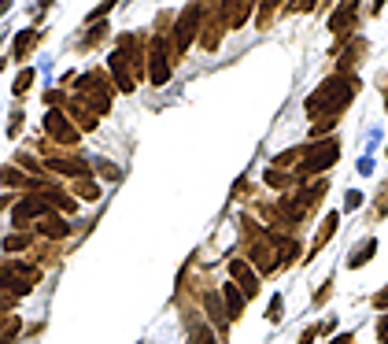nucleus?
Segmentation results:
<instances>
[{"mask_svg": "<svg viewBox=\"0 0 388 344\" xmlns=\"http://www.w3.org/2000/svg\"><path fill=\"white\" fill-rule=\"evenodd\" d=\"M359 78L355 74H329L326 82L318 85L315 93L307 96V119L315 123V130H311V141H322V137H329V130L340 123V115L351 107L355 93H359Z\"/></svg>", "mask_w": 388, "mask_h": 344, "instance_id": "nucleus-1", "label": "nucleus"}, {"mask_svg": "<svg viewBox=\"0 0 388 344\" xmlns=\"http://www.w3.org/2000/svg\"><path fill=\"white\" fill-rule=\"evenodd\" d=\"M78 100L89 107L93 115H107L111 111V100H115V82H111V74L107 71H100V67H93V71H85L78 82Z\"/></svg>", "mask_w": 388, "mask_h": 344, "instance_id": "nucleus-2", "label": "nucleus"}, {"mask_svg": "<svg viewBox=\"0 0 388 344\" xmlns=\"http://www.w3.org/2000/svg\"><path fill=\"white\" fill-rule=\"evenodd\" d=\"M340 159V141L337 137H322V141H311L304 148V159H299L296 167V181L304 185V181H315L318 174H326V170Z\"/></svg>", "mask_w": 388, "mask_h": 344, "instance_id": "nucleus-3", "label": "nucleus"}, {"mask_svg": "<svg viewBox=\"0 0 388 344\" xmlns=\"http://www.w3.org/2000/svg\"><path fill=\"white\" fill-rule=\"evenodd\" d=\"M41 282V266L19 263V260H0V293H12L15 300L34 293Z\"/></svg>", "mask_w": 388, "mask_h": 344, "instance_id": "nucleus-4", "label": "nucleus"}, {"mask_svg": "<svg viewBox=\"0 0 388 344\" xmlns=\"http://www.w3.org/2000/svg\"><path fill=\"white\" fill-rule=\"evenodd\" d=\"M41 152H45V170H56V174L89 178V170H93V159L74 156V152H63V148L52 145V141H41Z\"/></svg>", "mask_w": 388, "mask_h": 344, "instance_id": "nucleus-5", "label": "nucleus"}, {"mask_svg": "<svg viewBox=\"0 0 388 344\" xmlns=\"http://www.w3.org/2000/svg\"><path fill=\"white\" fill-rule=\"evenodd\" d=\"M45 141L59 145V148H74L82 141V130L67 119L63 107H48V115H45Z\"/></svg>", "mask_w": 388, "mask_h": 344, "instance_id": "nucleus-6", "label": "nucleus"}, {"mask_svg": "<svg viewBox=\"0 0 388 344\" xmlns=\"http://www.w3.org/2000/svg\"><path fill=\"white\" fill-rule=\"evenodd\" d=\"M45 215H52V203L45 200V192H26L23 200L12 208V222H15V230H30L37 219H45Z\"/></svg>", "mask_w": 388, "mask_h": 344, "instance_id": "nucleus-7", "label": "nucleus"}, {"mask_svg": "<svg viewBox=\"0 0 388 344\" xmlns=\"http://www.w3.org/2000/svg\"><path fill=\"white\" fill-rule=\"evenodd\" d=\"M170 37H152L148 41V82L167 85L170 82Z\"/></svg>", "mask_w": 388, "mask_h": 344, "instance_id": "nucleus-8", "label": "nucleus"}, {"mask_svg": "<svg viewBox=\"0 0 388 344\" xmlns=\"http://www.w3.org/2000/svg\"><path fill=\"white\" fill-rule=\"evenodd\" d=\"M230 282L241 289L248 300H255L259 296V285H263V278H259V271L241 255V260H230Z\"/></svg>", "mask_w": 388, "mask_h": 344, "instance_id": "nucleus-9", "label": "nucleus"}, {"mask_svg": "<svg viewBox=\"0 0 388 344\" xmlns=\"http://www.w3.org/2000/svg\"><path fill=\"white\" fill-rule=\"evenodd\" d=\"M355 26H359V0H340L337 12L329 15V30L337 34V41H348Z\"/></svg>", "mask_w": 388, "mask_h": 344, "instance_id": "nucleus-10", "label": "nucleus"}, {"mask_svg": "<svg viewBox=\"0 0 388 344\" xmlns=\"http://www.w3.org/2000/svg\"><path fill=\"white\" fill-rule=\"evenodd\" d=\"M225 30H230V26H225V19H222V4H219V8H211L207 19H203V26H200V37H196V41H200V48H203V52H214V48L222 45Z\"/></svg>", "mask_w": 388, "mask_h": 344, "instance_id": "nucleus-11", "label": "nucleus"}, {"mask_svg": "<svg viewBox=\"0 0 388 344\" xmlns=\"http://www.w3.org/2000/svg\"><path fill=\"white\" fill-rule=\"evenodd\" d=\"M200 304H203V311H207V318L214 322V329H219V341H230V315H225L222 293L219 289H203Z\"/></svg>", "mask_w": 388, "mask_h": 344, "instance_id": "nucleus-12", "label": "nucleus"}, {"mask_svg": "<svg viewBox=\"0 0 388 344\" xmlns=\"http://www.w3.org/2000/svg\"><path fill=\"white\" fill-rule=\"evenodd\" d=\"M366 52H370V45H366L362 37H348L344 41V48L337 52V74H355V67H359V63L366 60Z\"/></svg>", "mask_w": 388, "mask_h": 344, "instance_id": "nucleus-13", "label": "nucleus"}, {"mask_svg": "<svg viewBox=\"0 0 388 344\" xmlns=\"http://www.w3.org/2000/svg\"><path fill=\"white\" fill-rule=\"evenodd\" d=\"M259 8V0H222V19L230 30H241L248 19H252V12Z\"/></svg>", "mask_w": 388, "mask_h": 344, "instance_id": "nucleus-14", "label": "nucleus"}, {"mask_svg": "<svg viewBox=\"0 0 388 344\" xmlns=\"http://www.w3.org/2000/svg\"><path fill=\"white\" fill-rule=\"evenodd\" d=\"M63 111H67V119L78 126L82 134H93L96 130V123H100V115H93L89 107H85L78 96H67V104H63Z\"/></svg>", "mask_w": 388, "mask_h": 344, "instance_id": "nucleus-15", "label": "nucleus"}, {"mask_svg": "<svg viewBox=\"0 0 388 344\" xmlns=\"http://www.w3.org/2000/svg\"><path fill=\"white\" fill-rule=\"evenodd\" d=\"M34 233H37V237H45V241H63L71 233V222L63 219L59 211H52V215H45V219L34 222Z\"/></svg>", "mask_w": 388, "mask_h": 344, "instance_id": "nucleus-16", "label": "nucleus"}, {"mask_svg": "<svg viewBox=\"0 0 388 344\" xmlns=\"http://www.w3.org/2000/svg\"><path fill=\"white\" fill-rule=\"evenodd\" d=\"M337 230H340V215H337V211H329L326 219H322V226L315 230V241H311V248H307V260H315V255H318L322 248H326V244H329L333 237H337Z\"/></svg>", "mask_w": 388, "mask_h": 344, "instance_id": "nucleus-17", "label": "nucleus"}, {"mask_svg": "<svg viewBox=\"0 0 388 344\" xmlns=\"http://www.w3.org/2000/svg\"><path fill=\"white\" fill-rule=\"evenodd\" d=\"M0 185H4V189H26V192H34V189H41V185H48V181L30 178L26 170H19V167L12 163V167H0Z\"/></svg>", "mask_w": 388, "mask_h": 344, "instance_id": "nucleus-18", "label": "nucleus"}, {"mask_svg": "<svg viewBox=\"0 0 388 344\" xmlns=\"http://www.w3.org/2000/svg\"><path fill=\"white\" fill-rule=\"evenodd\" d=\"M111 82H115L118 93H133L137 89V78H133V71H129L122 52H111Z\"/></svg>", "mask_w": 388, "mask_h": 344, "instance_id": "nucleus-19", "label": "nucleus"}, {"mask_svg": "<svg viewBox=\"0 0 388 344\" xmlns=\"http://www.w3.org/2000/svg\"><path fill=\"white\" fill-rule=\"evenodd\" d=\"M219 293H222V304H225V315H230V322H237V318L244 315V304H248V296H244V293H241V289H237L233 282H222V289H219Z\"/></svg>", "mask_w": 388, "mask_h": 344, "instance_id": "nucleus-20", "label": "nucleus"}, {"mask_svg": "<svg viewBox=\"0 0 388 344\" xmlns=\"http://www.w3.org/2000/svg\"><path fill=\"white\" fill-rule=\"evenodd\" d=\"M185 329H189V344H219V337H214V329H211L203 318H192V315H185Z\"/></svg>", "mask_w": 388, "mask_h": 344, "instance_id": "nucleus-21", "label": "nucleus"}, {"mask_svg": "<svg viewBox=\"0 0 388 344\" xmlns=\"http://www.w3.org/2000/svg\"><path fill=\"white\" fill-rule=\"evenodd\" d=\"M71 197H74V200L96 203V200L104 197V189H100V181H93V178H74V181H71Z\"/></svg>", "mask_w": 388, "mask_h": 344, "instance_id": "nucleus-22", "label": "nucleus"}, {"mask_svg": "<svg viewBox=\"0 0 388 344\" xmlns=\"http://www.w3.org/2000/svg\"><path fill=\"white\" fill-rule=\"evenodd\" d=\"M37 41H41V34H37V30H23V34H15V45H12V60L26 63V60H30V52L37 48Z\"/></svg>", "mask_w": 388, "mask_h": 344, "instance_id": "nucleus-23", "label": "nucleus"}, {"mask_svg": "<svg viewBox=\"0 0 388 344\" xmlns=\"http://www.w3.org/2000/svg\"><path fill=\"white\" fill-rule=\"evenodd\" d=\"M377 255V237H366V241H359L355 244V252L348 255V271H359V266H366Z\"/></svg>", "mask_w": 388, "mask_h": 344, "instance_id": "nucleus-24", "label": "nucleus"}, {"mask_svg": "<svg viewBox=\"0 0 388 344\" xmlns=\"http://www.w3.org/2000/svg\"><path fill=\"white\" fill-rule=\"evenodd\" d=\"M263 181H266V189H277V192H293L299 181H296V174H288V170H277V167H270L263 174Z\"/></svg>", "mask_w": 388, "mask_h": 344, "instance_id": "nucleus-25", "label": "nucleus"}, {"mask_svg": "<svg viewBox=\"0 0 388 344\" xmlns=\"http://www.w3.org/2000/svg\"><path fill=\"white\" fill-rule=\"evenodd\" d=\"M26 248H34V230H15V233H8V237H4V252L8 255H19Z\"/></svg>", "mask_w": 388, "mask_h": 344, "instance_id": "nucleus-26", "label": "nucleus"}, {"mask_svg": "<svg viewBox=\"0 0 388 344\" xmlns=\"http://www.w3.org/2000/svg\"><path fill=\"white\" fill-rule=\"evenodd\" d=\"M304 148H307V145H296V148H285V152H277L270 167H277V170H296L299 159H304Z\"/></svg>", "mask_w": 388, "mask_h": 344, "instance_id": "nucleus-27", "label": "nucleus"}, {"mask_svg": "<svg viewBox=\"0 0 388 344\" xmlns=\"http://www.w3.org/2000/svg\"><path fill=\"white\" fill-rule=\"evenodd\" d=\"M15 167L19 170H26L30 178H37V181H45V163H37L30 152H15Z\"/></svg>", "mask_w": 388, "mask_h": 344, "instance_id": "nucleus-28", "label": "nucleus"}, {"mask_svg": "<svg viewBox=\"0 0 388 344\" xmlns=\"http://www.w3.org/2000/svg\"><path fill=\"white\" fill-rule=\"evenodd\" d=\"M285 0H259V15H255V23H259V30H266L274 23V15H277V8H281Z\"/></svg>", "mask_w": 388, "mask_h": 344, "instance_id": "nucleus-29", "label": "nucleus"}, {"mask_svg": "<svg viewBox=\"0 0 388 344\" xmlns=\"http://www.w3.org/2000/svg\"><path fill=\"white\" fill-rule=\"evenodd\" d=\"M104 37H107V26H104V23H93V30H89V34H85V37L78 41V48H82V52H93V48L100 45Z\"/></svg>", "mask_w": 388, "mask_h": 344, "instance_id": "nucleus-30", "label": "nucleus"}, {"mask_svg": "<svg viewBox=\"0 0 388 344\" xmlns=\"http://www.w3.org/2000/svg\"><path fill=\"white\" fill-rule=\"evenodd\" d=\"M30 85H34V71L23 67V71L15 74V82H12V93H15V96H26V93H30Z\"/></svg>", "mask_w": 388, "mask_h": 344, "instance_id": "nucleus-31", "label": "nucleus"}, {"mask_svg": "<svg viewBox=\"0 0 388 344\" xmlns=\"http://www.w3.org/2000/svg\"><path fill=\"white\" fill-rule=\"evenodd\" d=\"M315 8H318V0H285L281 12L285 15H307V12H315Z\"/></svg>", "mask_w": 388, "mask_h": 344, "instance_id": "nucleus-32", "label": "nucleus"}, {"mask_svg": "<svg viewBox=\"0 0 388 344\" xmlns=\"http://www.w3.org/2000/svg\"><path fill=\"white\" fill-rule=\"evenodd\" d=\"M115 4H118V0H100V4H96V12L85 15V23H89V26H93V23H100L104 15H111V8H115Z\"/></svg>", "mask_w": 388, "mask_h": 344, "instance_id": "nucleus-33", "label": "nucleus"}, {"mask_svg": "<svg viewBox=\"0 0 388 344\" xmlns=\"http://www.w3.org/2000/svg\"><path fill=\"white\" fill-rule=\"evenodd\" d=\"M23 134V107H15L12 119H8V137H19Z\"/></svg>", "mask_w": 388, "mask_h": 344, "instance_id": "nucleus-34", "label": "nucleus"}, {"mask_svg": "<svg viewBox=\"0 0 388 344\" xmlns=\"http://www.w3.org/2000/svg\"><path fill=\"white\" fill-rule=\"evenodd\" d=\"M370 307H373V311H381V315H388V285H385V289H377V293H373Z\"/></svg>", "mask_w": 388, "mask_h": 344, "instance_id": "nucleus-35", "label": "nucleus"}, {"mask_svg": "<svg viewBox=\"0 0 388 344\" xmlns=\"http://www.w3.org/2000/svg\"><path fill=\"white\" fill-rule=\"evenodd\" d=\"M281 315H285V300H281V296H274V300H270V307H266V318H270V322H281Z\"/></svg>", "mask_w": 388, "mask_h": 344, "instance_id": "nucleus-36", "label": "nucleus"}, {"mask_svg": "<svg viewBox=\"0 0 388 344\" xmlns=\"http://www.w3.org/2000/svg\"><path fill=\"white\" fill-rule=\"evenodd\" d=\"M12 307H15V296L12 293H0V322L12 318Z\"/></svg>", "mask_w": 388, "mask_h": 344, "instance_id": "nucleus-37", "label": "nucleus"}, {"mask_svg": "<svg viewBox=\"0 0 388 344\" xmlns=\"http://www.w3.org/2000/svg\"><path fill=\"white\" fill-rule=\"evenodd\" d=\"M45 104L48 107H63V104H67V93H63V89H48L45 93Z\"/></svg>", "mask_w": 388, "mask_h": 344, "instance_id": "nucleus-38", "label": "nucleus"}, {"mask_svg": "<svg viewBox=\"0 0 388 344\" xmlns=\"http://www.w3.org/2000/svg\"><path fill=\"white\" fill-rule=\"evenodd\" d=\"M329 296H333V278H326V285H322L318 293H315V307H322V304H326Z\"/></svg>", "mask_w": 388, "mask_h": 344, "instance_id": "nucleus-39", "label": "nucleus"}, {"mask_svg": "<svg viewBox=\"0 0 388 344\" xmlns=\"http://www.w3.org/2000/svg\"><path fill=\"white\" fill-rule=\"evenodd\" d=\"M344 208H348V211L362 208V192H348V197H344Z\"/></svg>", "mask_w": 388, "mask_h": 344, "instance_id": "nucleus-40", "label": "nucleus"}, {"mask_svg": "<svg viewBox=\"0 0 388 344\" xmlns=\"http://www.w3.org/2000/svg\"><path fill=\"white\" fill-rule=\"evenodd\" d=\"M93 167H96V170H100V174H104V178H111V181L118 178V167H115V163H93Z\"/></svg>", "mask_w": 388, "mask_h": 344, "instance_id": "nucleus-41", "label": "nucleus"}, {"mask_svg": "<svg viewBox=\"0 0 388 344\" xmlns=\"http://www.w3.org/2000/svg\"><path fill=\"white\" fill-rule=\"evenodd\" d=\"M377 341L388 344V315H381V322H377Z\"/></svg>", "mask_w": 388, "mask_h": 344, "instance_id": "nucleus-42", "label": "nucleus"}, {"mask_svg": "<svg viewBox=\"0 0 388 344\" xmlns=\"http://www.w3.org/2000/svg\"><path fill=\"white\" fill-rule=\"evenodd\" d=\"M12 4H15V0H0V19H4L8 12H12Z\"/></svg>", "mask_w": 388, "mask_h": 344, "instance_id": "nucleus-43", "label": "nucleus"}, {"mask_svg": "<svg viewBox=\"0 0 388 344\" xmlns=\"http://www.w3.org/2000/svg\"><path fill=\"white\" fill-rule=\"evenodd\" d=\"M333 344H355V341H351V333H344V337H333Z\"/></svg>", "mask_w": 388, "mask_h": 344, "instance_id": "nucleus-44", "label": "nucleus"}, {"mask_svg": "<svg viewBox=\"0 0 388 344\" xmlns=\"http://www.w3.org/2000/svg\"><path fill=\"white\" fill-rule=\"evenodd\" d=\"M381 8H385V0H373V12L370 15H381Z\"/></svg>", "mask_w": 388, "mask_h": 344, "instance_id": "nucleus-45", "label": "nucleus"}, {"mask_svg": "<svg viewBox=\"0 0 388 344\" xmlns=\"http://www.w3.org/2000/svg\"><path fill=\"white\" fill-rule=\"evenodd\" d=\"M385 107H388V82H385Z\"/></svg>", "mask_w": 388, "mask_h": 344, "instance_id": "nucleus-46", "label": "nucleus"}, {"mask_svg": "<svg viewBox=\"0 0 388 344\" xmlns=\"http://www.w3.org/2000/svg\"><path fill=\"white\" fill-rule=\"evenodd\" d=\"M385 156H388V152H385Z\"/></svg>", "mask_w": 388, "mask_h": 344, "instance_id": "nucleus-47", "label": "nucleus"}]
</instances>
